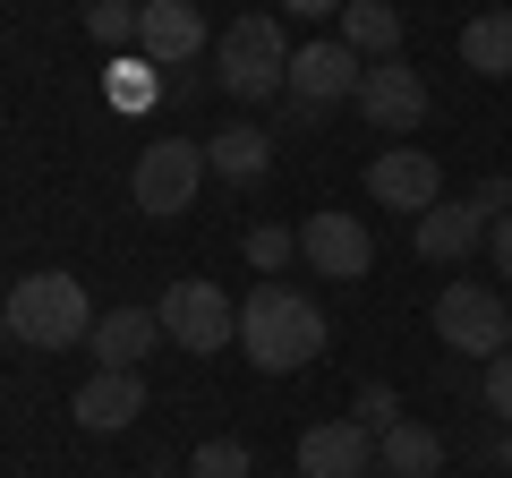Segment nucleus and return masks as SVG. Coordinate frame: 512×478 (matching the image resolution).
Returning a JSON list of instances; mask_svg holds the SVG:
<instances>
[{"label": "nucleus", "instance_id": "nucleus-21", "mask_svg": "<svg viewBox=\"0 0 512 478\" xmlns=\"http://www.w3.org/2000/svg\"><path fill=\"white\" fill-rule=\"evenodd\" d=\"M256 461H248V444L239 436H205L197 453H188V478H248Z\"/></svg>", "mask_w": 512, "mask_h": 478}, {"label": "nucleus", "instance_id": "nucleus-27", "mask_svg": "<svg viewBox=\"0 0 512 478\" xmlns=\"http://www.w3.org/2000/svg\"><path fill=\"white\" fill-rule=\"evenodd\" d=\"M495 274H504V282H512V214H504V222H495Z\"/></svg>", "mask_w": 512, "mask_h": 478}, {"label": "nucleus", "instance_id": "nucleus-7", "mask_svg": "<svg viewBox=\"0 0 512 478\" xmlns=\"http://www.w3.org/2000/svg\"><path fill=\"white\" fill-rule=\"evenodd\" d=\"M359 52L350 43H299L291 52V77H282V94H291V120H325L333 103H359Z\"/></svg>", "mask_w": 512, "mask_h": 478}, {"label": "nucleus", "instance_id": "nucleus-1", "mask_svg": "<svg viewBox=\"0 0 512 478\" xmlns=\"http://www.w3.org/2000/svg\"><path fill=\"white\" fill-rule=\"evenodd\" d=\"M239 350H248L265 376H291V368H316L325 359V308L291 282H256L239 299Z\"/></svg>", "mask_w": 512, "mask_h": 478}, {"label": "nucleus", "instance_id": "nucleus-2", "mask_svg": "<svg viewBox=\"0 0 512 478\" xmlns=\"http://www.w3.org/2000/svg\"><path fill=\"white\" fill-rule=\"evenodd\" d=\"M0 325H9V342L26 350H69L94 333V299L77 274H60V265H43V274H18L9 291H0Z\"/></svg>", "mask_w": 512, "mask_h": 478}, {"label": "nucleus", "instance_id": "nucleus-9", "mask_svg": "<svg viewBox=\"0 0 512 478\" xmlns=\"http://www.w3.org/2000/svg\"><path fill=\"white\" fill-rule=\"evenodd\" d=\"M427 111H436V94H427L419 69H402V60H367V77H359V120H367L376 137L427 129Z\"/></svg>", "mask_w": 512, "mask_h": 478}, {"label": "nucleus", "instance_id": "nucleus-23", "mask_svg": "<svg viewBox=\"0 0 512 478\" xmlns=\"http://www.w3.org/2000/svg\"><path fill=\"white\" fill-rule=\"evenodd\" d=\"M291 248H299V231H291V222H256V231H248V265H256L265 282H274L282 265H291Z\"/></svg>", "mask_w": 512, "mask_h": 478}, {"label": "nucleus", "instance_id": "nucleus-18", "mask_svg": "<svg viewBox=\"0 0 512 478\" xmlns=\"http://www.w3.org/2000/svg\"><path fill=\"white\" fill-rule=\"evenodd\" d=\"M342 43L359 60H393L402 52V9H393V0H350L342 9Z\"/></svg>", "mask_w": 512, "mask_h": 478}, {"label": "nucleus", "instance_id": "nucleus-19", "mask_svg": "<svg viewBox=\"0 0 512 478\" xmlns=\"http://www.w3.org/2000/svg\"><path fill=\"white\" fill-rule=\"evenodd\" d=\"M461 69L512 77V9H478V18L461 26Z\"/></svg>", "mask_w": 512, "mask_h": 478}, {"label": "nucleus", "instance_id": "nucleus-15", "mask_svg": "<svg viewBox=\"0 0 512 478\" xmlns=\"http://www.w3.org/2000/svg\"><path fill=\"white\" fill-rule=\"evenodd\" d=\"M154 342H163V316L154 308H111V316H94V333H86L94 368H146Z\"/></svg>", "mask_w": 512, "mask_h": 478}, {"label": "nucleus", "instance_id": "nucleus-8", "mask_svg": "<svg viewBox=\"0 0 512 478\" xmlns=\"http://www.w3.org/2000/svg\"><path fill=\"white\" fill-rule=\"evenodd\" d=\"M197 180H205V146H188V137H154L146 154H137V205H146L154 222H171V214H188L197 205Z\"/></svg>", "mask_w": 512, "mask_h": 478}, {"label": "nucleus", "instance_id": "nucleus-11", "mask_svg": "<svg viewBox=\"0 0 512 478\" xmlns=\"http://www.w3.org/2000/svg\"><path fill=\"white\" fill-rule=\"evenodd\" d=\"M367 197L419 222L427 205H444V171H436V154H427V146H384L376 163H367Z\"/></svg>", "mask_w": 512, "mask_h": 478}, {"label": "nucleus", "instance_id": "nucleus-16", "mask_svg": "<svg viewBox=\"0 0 512 478\" xmlns=\"http://www.w3.org/2000/svg\"><path fill=\"white\" fill-rule=\"evenodd\" d=\"M205 171H222L231 188H256L274 171V129L256 120H222V137H205Z\"/></svg>", "mask_w": 512, "mask_h": 478}, {"label": "nucleus", "instance_id": "nucleus-3", "mask_svg": "<svg viewBox=\"0 0 512 478\" xmlns=\"http://www.w3.org/2000/svg\"><path fill=\"white\" fill-rule=\"evenodd\" d=\"M282 77H291V43H282L274 18H231L222 26V52H214V86L222 94L265 103V94H282Z\"/></svg>", "mask_w": 512, "mask_h": 478}, {"label": "nucleus", "instance_id": "nucleus-28", "mask_svg": "<svg viewBox=\"0 0 512 478\" xmlns=\"http://www.w3.org/2000/svg\"><path fill=\"white\" fill-rule=\"evenodd\" d=\"M504 470H512V427H504Z\"/></svg>", "mask_w": 512, "mask_h": 478}, {"label": "nucleus", "instance_id": "nucleus-6", "mask_svg": "<svg viewBox=\"0 0 512 478\" xmlns=\"http://www.w3.org/2000/svg\"><path fill=\"white\" fill-rule=\"evenodd\" d=\"M436 342L461 350V359H495L512 350V308L495 282H444L436 291Z\"/></svg>", "mask_w": 512, "mask_h": 478}, {"label": "nucleus", "instance_id": "nucleus-10", "mask_svg": "<svg viewBox=\"0 0 512 478\" xmlns=\"http://www.w3.org/2000/svg\"><path fill=\"white\" fill-rule=\"evenodd\" d=\"M299 257H308L316 274H333V282H359V274H376V239H367L359 214L325 205V214L299 222Z\"/></svg>", "mask_w": 512, "mask_h": 478}, {"label": "nucleus", "instance_id": "nucleus-12", "mask_svg": "<svg viewBox=\"0 0 512 478\" xmlns=\"http://www.w3.org/2000/svg\"><path fill=\"white\" fill-rule=\"evenodd\" d=\"M299 478H376V436L359 419H316L299 436Z\"/></svg>", "mask_w": 512, "mask_h": 478}, {"label": "nucleus", "instance_id": "nucleus-22", "mask_svg": "<svg viewBox=\"0 0 512 478\" xmlns=\"http://www.w3.org/2000/svg\"><path fill=\"white\" fill-rule=\"evenodd\" d=\"M154 94H163V77H154L146 52H137V60H111V103H120V111H146Z\"/></svg>", "mask_w": 512, "mask_h": 478}, {"label": "nucleus", "instance_id": "nucleus-25", "mask_svg": "<svg viewBox=\"0 0 512 478\" xmlns=\"http://www.w3.org/2000/svg\"><path fill=\"white\" fill-rule=\"evenodd\" d=\"M487 410L512 427V350H495V359H487Z\"/></svg>", "mask_w": 512, "mask_h": 478}, {"label": "nucleus", "instance_id": "nucleus-20", "mask_svg": "<svg viewBox=\"0 0 512 478\" xmlns=\"http://www.w3.org/2000/svg\"><path fill=\"white\" fill-rule=\"evenodd\" d=\"M137 26H146V0H86V35L103 43V52L137 43Z\"/></svg>", "mask_w": 512, "mask_h": 478}, {"label": "nucleus", "instance_id": "nucleus-13", "mask_svg": "<svg viewBox=\"0 0 512 478\" xmlns=\"http://www.w3.org/2000/svg\"><path fill=\"white\" fill-rule=\"evenodd\" d=\"M214 43V26H205L197 0H146V26H137V52L154 60V69H188V60Z\"/></svg>", "mask_w": 512, "mask_h": 478}, {"label": "nucleus", "instance_id": "nucleus-17", "mask_svg": "<svg viewBox=\"0 0 512 478\" xmlns=\"http://www.w3.org/2000/svg\"><path fill=\"white\" fill-rule=\"evenodd\" d=\"M376 470L384 478H436L444 470V436H436V427H419V419L384 427V436H376Z\"/></svg>", "mask_w": 512, "mask_h": 478}, {"label": "nucleus", "instance_id": "nucleus-24", "mask_svg": "<svg viewBox=\"0 0 512 478\" xmlns=\"http://www.w3.org/2000/svg\"><path fill=\"white\" fill-rule=\"evenodd\" d=\"M350 410H359V427H367V436L402 427V393H393V385H359V402H350Z\"/></svg>", "mask_w": 512, "mask_h": 478}, {"label": "nucleus", "instance_id": "nucleus-4", "mask_svg": "<svg viewBox=\"0 0 512 478\" xmlns=\"http://www.w3.org/2000/svg\"><path fill=\"white\" fill-rule=\"evenodd\" d=\"M504 214H512V180H478L470 197H444V205H427V214L410 222V239H419V257L461 265V257H470V248H478V239H487Z\"/></svg>", "mask_w": 512, "mask_h": 478}, {"label": "nucleus", "instance_id": "nucleus-26", "mask_svg": "<svg viewBox=\"0 0 512 478\" xmlns=\"http://www.w3.org/2000/svg\"><path fill=\"white\" fill-rule=\"evenodd\" d=\"M282 9H291V18H342L350 0H282Z\"/></svg>", "mask_w": 512, "mask_h": 478}, {"label": "nucleus", "instance_id": "nucleus-14", "mask_svg": "<svg viewBox=\"0 0 512 478\" xmlns=\"http://www.w3.org/2000/svg\"><path fill=\"white\" fill-rule=\"evenodd\" d=\"M69 410H77V427H94V436H120V427L146 410V376L137 368H94L86 385L69 393Z\"/></svg>", "mask_w": 512, "mask_h": 478}, {"label": "nucleus", "instance_id": "nucleus-5", "mask_svg": "<svg viewBox=\"0 0 512 478\" xmlns=\"http://www.w3.org/2000/svg\"><path fill=\"white\" fill-rule=\"evenodd\" d=\"M154 316H163V342L197 350V359H214L222 342H239V299L222 291V282H205V274H180L154 299Z\"/></svg>", "mask_w": 512, "mask_h": 478}]
</instances>
